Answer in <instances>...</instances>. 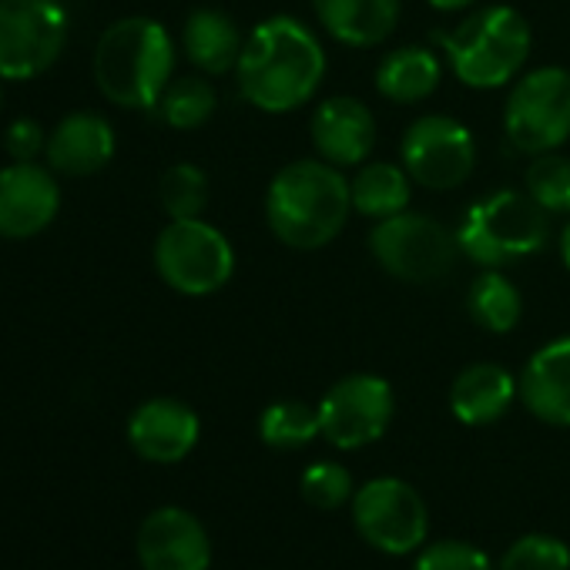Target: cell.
Returning a JSON list of instances; mask_svg holds the SVG:
<instances>
[{
	"label": "cell",
	"mask_w": 570,
	"mask_h": 570,
	"mask_svg": "<svg viewBox=\"0 0 570 570\" xmlns=\"http://www.w3.org/2000/svg\"><path fill=\"white\" fill-rule=\"evenodd\" d=\"M326 48L299 18L275 14L258 21L235 65L238 95L265 115H289L316 98L326 78Z\"/></svg>",
	"instance_id": "obj_1"
},
{
	"label": "cell",
	"mask_w": 570,
	"mask_h": 570,
	"mask_svg": "<svg viewBox=\"0 0 570 570\" xmlns=\"http://www.w3.org/2000/svg\"><path fill=\"white\" fill-rule=\"evenodd\" d=\"M350 212V178L323 158L289 161L275 171L265 191V222L272 235L296 252H316L336 242Z\"/></svg>",
	"instance_id": "obj_2"
},
{
	"label": "cell",
	"mask_w": 570,
	"mask_h": 570,
	"mask_svg": "<svg viewBox=\"0 0 570 570\" xmlns=\"http://www.w3.org/2000/svg\"><path fill=\"white\" fill-rule=\"evenodd\" d=\"M175 71V41L151 18L115 21L95 48L98 91L128 111H155Z\"/></svg>",
	"instance_id": "obj_3"
},
{
	"label": "cell",
	"mask_w": 570,
	"mask_h": 570,
	"mask_svg": "<svg viewBox=\"0 0 570 570\" xmlns=\"http://www.w3.org/2000/svg\"><path fill=\"white\" fill-rule=\"evenodd\" d=\"M453 75L473 91H497L510 85L533 48V31L527 18L507 4L480 8L463 18L453 31L436 35Z\"/></svg>",
	"instance_id": "obj_4"
},
{
	"label": "cell",
	"mask_w": 570,
	"mask_h": 570,
	"mask_svg": "<svg viewBox=\"0 0 570 570\" xmlns=\"http://www.w3.org/2000/svg\"><path fill=\"white\" fill-rule=\"evenodd\" d=\"M550 238L547 212L513 188H497L493 195L473 202L456 228L460 252L480 268H503L540 252Z\"/></svg>",
	"instance_id": "obj_5"
},
{
	"label": "cell",
	"mask_w": 570,
	"mask_h": 570,
	"mask_svg": "<svg viewBox=\"0 0 570 570\" xmlns=\"http://www.w3.org/2000/svg\"><path fill=\"white\" fill-rule=\"evenodd\" d=\"M155 268L168 289L202 299L218 293L235 272V248L202 218H171L155 238Z\"/></svg>",
	"instance_id": "obj_6"
},
{
	"label": "cell",
	"mask_w": 570,
	"mask_h": 570,
	"mask_svg": "<svg viewBox=\"0 0 570 570\" xmlns=\"http://www.w3.org/2000/svg\"><path fill=\"white\" fill-rule=\"evenodd\" d=\"M370 255L400 282L426 285L453 272L460 255L456 232L423 212H400L380 218L370 232Z\"/></svg>",
	"instance_id": "obj_7"
},
{
	"label": "cell",
	"mask_w": 570,
	"mask_h": 570,
	"mask_svg": "<svg viewBox=\"0 0 570 570\" xmlns=\"http://www.w3.org/2000/svg\"><path fill=\"white\" fill-rule=\"evenodd\" d=\"M503 135L530 158L557 151L570 138V71L543 65L523 75L507 95Z\"/></svg>",
	"instance_id": "obj_8"
},
{
	"label": "cell",
	"mask_w": 570,
	"mask_h": 570,
	"mask_svg": "<svg viewBox=\"0 0 570 570\" xmlns=\"http://www.w3.org/2000/svg\"><path fill=\"white\" fill-rule=\"evenodd\" d=\"M68 45L61 0H0V78L31 81L55 68Z\"/></svg>",
	"instance_id": "obj_9"
},
{
	"label": "cell",
	"mask_w": 570,
	"mask_h": 570,
	"mask_svg": "<svg viewBox=\"0 0 570 570\" xmlns=\"http://www.w3.org/2000/svg\"><path fill=\"white\" fill-rule=\"evenodd\" d=\"M400 165L430 191L460 188L476 165V141L466 125L450 115H420L400 141Z\"/></svg>",
	"instance_id": "obj_10"
},
{
	"label": "cell",
	"mask_w": 570,
	"mask_h": 570,
	"mask_svg": "<svg viewBox=\"0 0 570 570\" xmlns=\"http://www.w3.org/2000/svg\"><path fill=\"white\" fill-rule=\"evenodd\" d=\"M353 523L383 553H413L426 540L430 513L423 497L396 476H376L353 497Z\"/></svg>",
	"instance_id": "obj_11"
},
{
	"label": "cell",
	"mask_w": 570,
	"mask_h": 570,
	"mask_svg": "<svg viewBox=\"0 0 570 570\" xmlns=\"http://www.w3.org/2000/svg\"><path fill=\"white\" fill-rule=\"evenodd\" d=\"M396 413L393 386L383 376L373 373H353L343 376L320 403V423L323 436L340 450H363L376 443Z\"/></svg>",
	"instance_id": "obj_12"
},
{
	"label": "cell",
	"mask_w": 570,
	"mask_h": 570,
	"mask_svg": "<svg viewBox=\"0 0 570 570\" xmlns=\"http://www.w3.org/2000/svg\"><path fill=\"white\" fill-rule=\"evenodd\" d=\"M61 212V188L51 168L11 161L0 168V238H35Z\"/></svg>",
	"instance_id": "obj_13"
},
{
	"label": "cell",
	"mask_w": 570,
	"mask_h": 570,
	"mask_svg": "<svg viewBox=\"0 0 570 570\" xmlns=\"http://www.w3.org/2000/svg\"><path fill=\"white\" fill-rule=\"evenodd\" d=\"M309 135L323 161L336 168H360L370 161L380 128H376V115L370 111V105L350 95H333L320 101V108L313 111Z\"/></svg>",
	"instance_id": "obj_14"
},
{
	"label": "cell",
	"mask_w": 570,
	"mask_h": 570,
	"mask_svg": "<svg viewBox=\"0 0 570 570\" xmlns=\"http://www.w3.org/2000/svg\"><path fill=\"white\" fill-rule=\"evenodd\" d=\"M138 560L145 570H208L212 543L198 517L161 507L138 530Z\"/></svg>",
	"instance_id": "obj_15"
},
{
	"label": "cell",
	"mask_w": 570,
	"mask_h": 570,
	"mask_svg": "<svg viewBox=\"0 0 570 570\" xmlns=\"http://www.w3.org/2000/svg\"><path fill=\"white\" fill-rule=\"evenodd\" d=\"M198 413L171 396H155L141 403L128 420V440L138 456L151 463H178L198 443Z\"/></svg>",
	"instance_id": "obj_16"
},
{
	"label": "cell",
	"mask_w": 570,
	"mask_h": 570,
	"mask_svg": "<svg viewBox=\"0 0 570 570\" xmlns=\"http://www.w3.org/2000/svg\"><path fill=\"white\" fill-rule=\"evenodd\" d=\"M115 128L98 111H75L58 121L48 138V168L71 178L98 175L115 158Z\"/></svg>",
	"instance_id": "obj_17"
},
{
	"label": "cell",
	"mask_w": 570,
	"mask_h": 570,
	"mask_svg": "<svg viewBox=\"0 0 570 570\" xmlns=\"http://www.w3.org/2000/svg\"><path fill=\"white\" fill-rule=\"evenodd\" d=\"M520 403L550 426H570V336L540 346L520 380Z\"/></svg>",
	"instance_id": "obj_18"
},
{
	"label": "cell",
	"mask_w": 570,
	"mask_h": 570,
	"mask_svg": "<svg viewBox=\"0 0 570 570\" xmlns=\"http://www.w3.org/2000/svg\"><path fill=\"white\" fill-rule=\"evenodd\" d=\"M313 11L333 41L366 51L396 31L403 0H313Z\"/></svg>",
	"instance_id": "obj_19"
},
{
	"label": "cell",
	"mask_w": 570,
	"mask_h": 570,
	"mask_svg": "<svg viewBox=\"0 0 570 570\" xmlns=\"http://www.w3.org/2000/svg\"><path fill=\"white\" fill-rule=\"evenodd\" d=\"M513 396H520V390L510 370L497 363H473L453 380L450 410L466 426H487L513 406Z\"/></svg>",
	"instance_id": "obj_20"
},
{
	"label": "cell",
	"mask_w": 570,
	"mask_h": 570,
	"mask_svg": "<svg viewBox=\"0 0 570 570\" xmlns=\"http://www.w3.org/2000/svg\"><path fill=\"white\" fill-rule=\"evenodd\" d=\"M245 38L238 31V24L215 8H198L185 18L181 28V51L185 58L202 71V75H228L235 71L238 58H242Z\"/></svg>",
	"instance_id": "obj_21"
},
{
	"label": "cell",
	"mask_w": 570,
	"mask_h": 570,
	"mask_svg": "<svg viewBox=\"0 0 570 570\" xmlns=\"http://www.w3.org/2000/svg\"><path fill=\"white\" fill-rule=\"evenodd\" d=\"M443 78L440 58L423 45L390 51L376 68V91L393 105H420L436 95Z\"/></svg>",
	"instance_id": "obj_22"
},
{
	"label": "cell",
	"mask_w": 570,
	"mask_h": 570,
	"mask_svg": "<svg viewBox=\"0 0 570 570\" xmlns=\"http://www.w3.org/2000/svg\"><path fill=\"white\" fill-rule=\"evenodd\" d=\"M353 188V212L363 218H390L410 208L413 198V178L403 165L393 161H366L350 181Z\"/></svg>",
	"instance_id": "obj_23"
},
{
	"label": "cell",
	"mask_w": 570,
	"mask_h": 570,
	"mask_svg": "<svg viewBox=\"0 0 570 570\" xmlns=\"http://www.w3.org/2000/svg\"><path fill=\"white\" fill-rule=\"evenodd\" d=\"M466 313L470 320L487 333H513L523 316V299L513 278H507L500 268H483L466 289Z\"/></svg>",
	"instance_id": "obj_24"
},
{
	"label": "cell",
	"mask_w": 570,
	"mask_h": 570,
	"mask_svg": "<svg viewBox=\"0 0 570 570\" xmlns=\"http://www.w3.org/2000/svg\"><path fill=\"white\" fill-rule=\"evenodd\" d=\"M258 436L272 450H299L316 436H323L320 406H309L303 400H278L262 410Z\"/></svg>",
	"instance_id": "obj_25"
},
{
	"label": "cell",
	"mask_w": 570,
	"mask_h": 570,
	"mask_svg": "<svg viewBox=\"0 0 570 570\" xmlns=\"http://www.w3.org/2000/svg\"><path fill=\"white\" fill-rule=\"evenodd\" d=\"M218 108V91L205 81V78H178L165 88L161 101L155 105V111L161 115V121L168 128L178 131H195L202 128Z\"/></svg>",
	"instance_id": "obj_26"
},
{
	"label": "cell",
	"mask_w": 570,
	"mask_h": 570,
	"mask_svg": "<svg viewBox=\"0 0 570 570\" xmlns=\"http://www.w3.org/2000/svg\"><path fill=\"white\" fill-rule=\"evenodd\" d=\"M527 195L547 212V215H570V158L547 151L533 155L527 175H523Z\"/></svg>",
	"instance_id": "obj_27"
},
{
	"label": "cell",
	"mask_w": 570,
	"mask_h": 570,
	"mask_svg": "<svg viewBox=\"0 0 570 570\" xmlns=\"http://www.w3.org/2000/svg\"><path fill=\"white\" fill-rule=\"evenodd\" d=\"M158 198L168 218H202L208 205V175L191 161H178L161 175Z\"/></svg>",
	"instance_id": "obj_28"
},
{
	"label": "cell",
	"mask_w": 570,
	"mask_h": 570,
	"mask_svg": "<svg viewBox=\"0 0 570 570\" xmlns=\"http://www.w3.org/2000/svg\"><path fill=\"white\" fill-rule=\"evenodd\" d=\"M500 570H570V547L550 533H527L510 543Z\"/></svg>",
	"instance_id": "obj_29"
},
{
	"label": "cell",
	"mask_w": 570,
	"mask_h": 570,
	"mask_svg": "<svg viewBox=\"0 0 570 570\" xmlns=\"http://www.w3.org/2000/svg\"><path fill=\"white\" fill-rule=\"evenodd\" d=\"M299 487H303V497L320 510H336L353 497L350 470L343 463H333V460H320V463L306 466Z\"/></svg>",
	"instance_id": "obj_30"
},
{
	"label": "cell",
	"mask_w": 570,
	"mask_h": 570,
	"mask_svg": "<svg viewBox=\"0 0 570 570\" xmlns=\"http://www.w3.org/2000/svg\"><path fill=\"white\" fill-rule=\"evenodd\" d=\"M413 570H493V567H490V557L473 543L436 540V543L423 547Z\"/></svg>",
	"instance_id": "obj_31"
},
{
	"label": "cell",
	"mask_w": 570,
	"mask_h": 570,
	"mask_svg": "<svg viewBox=\"0 0 570 570\" xmlns=\"http://www.w3.org/2000/svg\"><path fill=\"white\" fill-rule=\"evenodd\" d=\"M48 131L35 121V118H18L8 128L4 148L11 155V161H38L41 155H48Z\"/></svg>",
	"instance_id": "obj_32"
},
{
	"label": "cell",
	"mask_w": 570,
	"mask_h": 570,
	"mask_svg": "<svg viewBox=\"0 0 570 570\" xmlns=\"http://www.w3.org/2000/svg\"><path fill=\"white\" fill-rule=\"evenodd\" d=\"M426 4H430L433 11H440V14H453V11H466V8H473L476 0H426Z\"/></svg>",
	"instance_id": "obj_33"
},
{
	"label": "cell",
	"mask_w": 570,
	"mask_h": 570,
	"mask_svg": "<svg viewBox=\"0 0 570 570\" xmlns=\"http://www.w3.org/2000/svg\"><path fill=\"white\" fill-rule=\"evenodd\" d=\"M560 258H563V265L570 268V222H567V228L560 232Z\"/></svg>",
	"instance_id": "obj_34"
},
{
	"label": "cell",
	"mask_w": 570,
	"mask_h": 570,
	"mask_svg": "<svg viewBox=\"0 0 570 570\" xmlns=\"http://www.w3.org/2000/svg\"><path fill=\"white\" fill-rule=\"evenodd\" d=\"M0 81H4V78H0ZM0 105H4V85H0Z\"/></svg>",
	"instance_id": "obj_35"
}]
</instances>
